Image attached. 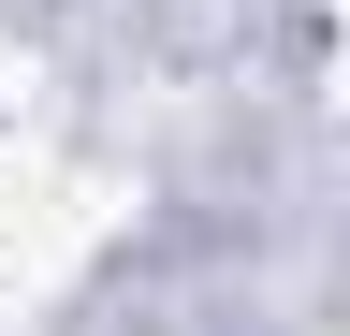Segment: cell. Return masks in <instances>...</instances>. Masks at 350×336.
<instances>
[{
	"instance_id": "1",
	"label": "cell",
	"mask_w": 350,
	"mask_h": 336,
	"mask_svg": "<svg viewBox=\"0 0 350 336\" xmlns=\"http://www.w3.org/2000/svg\"><path fill=\"white\" fill-rule=\"evenodd\" d=\"M336 73H350V0H336Z\"/></svg>"
}]
</instances>
